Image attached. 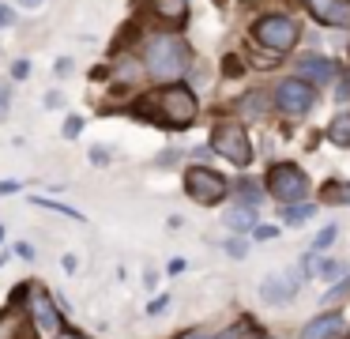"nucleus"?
<instances>
[{
  "label": "nucleus",
  "instance_id": "nucleus-4",
  "mask_svg": "<svg viewBox=\"0 0 350 339\" xmlns=\"http://www.w3.org/2000/svg\"><path fill=\"white\" fill-rule=\"evenodd\" d=\"M185 192H189L196 203L215 208V203H222L230 196V185H226L222 173L207 170V166H189V170H185Z\"/></svg>",
  "mask_w": 350,
  "mask_h": 339
},
{
  "label": "nucleus",
  "instance_id": "nucleus-14",
  "mask_svg": "<svg viewBox=\"0 0 350 339\" xmlns=\"http://www.w3.org/2000/svg\"><path fill=\"white\" fill-rule=\"evenodd\" d=\"M320 200H324L327 208H347L350 203V181H327V185L320 188Z\"/></svg>",
  "mask_w": 350,
  "mask_h": 339
},
{
  "label": "nucleus",
  "instance_id": "nucleus-18",
  "mask_svg": "<svg viewBox=\"0 0 350 339\" xmlns=\"http://www.w3.org/2000/svg\"><path fill=\"white\" fill-rule=\"evenodd\" d=\"M31 203H38V208H49V211H61V215H68V218H72V223H83V211L68 208V203H61V200H46V196H31Z\"/></svg>",
  "mask_w": 350,
  "mask_h": 339
},
{
  "label": "nucleus",
  "instance_id": "nucleus-34",
  "mask_svg": "<svg viewBox=\"0 0 350 339\" xmlns=\"http://www.w3.org/2000/svg\"><path fill=\"white\" fill-rule=\"evenodd\" d=\"M68 72H72V60L61 57V60H57V75H68Z\"/></svg>",
  "mask_w": 350,
  "mask_h": 339
},
{
  "label": "nucleus",
  "instance_id": "nucleus-27",
  "mask_svg": "<svg viewBox=\"0 0 350 339\" xmlns=\"http://www.w3.org/2000/svg\"><path fill=\"white\" fill-rule=\"evenodd\" d=\"M79 128H83V117H68V121H64V136H68V140H76Z\"/></svg>",
  "mask_w": 350,
  "mask_h": 339
},
{
  "label": "nucleus",
  "instance_id": "nucleus-16",
  "mask_svg": "<svg viewBox=\"0 0 350 339\" xmlns=\"http://www.w3.org/2000/svg\"><path fill=\"white\" fill-rule=\"evenodd\" d=\"M189 12V0H154V15L166 23H181Z\"/></svg>",
  "mask_w": 350,
  "mask_h": 339
},
{
  "label": "nucleus",
  "instance_id": "nucleus-32",
  "mask_svg": "<svg viewBox=\"0 0 350 339\" xmlns=\"http://www.w3.org/2000/svg\"><path fill=\"white\" fill-rule=\"evenodd\" d=\"M166 305H170V298H166V294H162V298H154L151 305H147V313H162V309H166Z\"/></svg>",
  "mask_w": 350,
  "mask_h": 339
},
{
  "label": "nucleus",
  "instance_id": "nucleus-35",
  "mask_svg": "<svg viewBox=\"0 0 350 339\" xmlns=\"http://www.w3.org/2000/svg\"><path fill=\"white\" fill-rule=\"evenodd\" d=\"M46 105H49V110H57V105H61V95H57V90H49V95H46Z\"/></svg>",
  "mask_w": 350,
  "mask_h": 339
},
{
  "label": "nucleus",
  "instance_id": "nucleus-37",
  "mask_svg": "<svg viewBox=\"0 0 350 339\" xmlns=\"http://www.w3.org/2000/svg\"><path fill=\"white\" fill-rule=\"evenodd\" d=\"M185 271V260H170V275H181Z\"/></svg>",
  "mask_w": 350,
  "mask_h": 339
},
{
  "label": "nucleus",
  "instance_id": "nucleus-7",
  "mask_svg": "<svg viewBox=\"0 0 350 339\" xmlns=\"http://www.w3.org/2000/svg\"><path fill=\"white\" fill-rule=\"evenodd\" d=\"M275 105H279V113H286V117H305V113L317 105V90L305 79L290 75V79H282L279 87H275Z\"/></svg>",
  "mask_w": 350,
  "mask_h": 339
},
{
  "label": "nucleus",
  "instance_id": "nucleus-17",
  "mask_svg": "<svg viewBox=\"0 0 350 339\" xmlns=\"http://www.w3.org/2000/svg\"><path fill=\"white\" fill-rule=\"evenodd\" d=\"M317 215V203H286V211H282V218H286L290 226H305L309 223V218Z\"/></svg>",
  "mask_w": 350,
  "mask_h": 339
},
{
  "label": "nucleus",
  "instance_id": "nucleus-9",
  "mask_svg": "<svg viewBox=\"0 0 350 339\" xmlns=\"http://www.w3.org/2000/svg\"><path fill=\"white\" fill-rule=\"evenodd\" d=\"M305 8L324 27H350V0H305Z\"/></svg>",
  "mask_w": 350,
  "mask_h": 339
},
{
  "label": "nucleus",
  "instance_id": "nucleus-39",
  "mask_svg": "<svg viewBox=\"0 0 350 339\" xmlns=\"http://www.w3.org/2000/svg\"><path fill=\"white\" fill-rule=\"evenodd\" d=\"M23 4H27V8H38V4H42V0H23Z\"/></svg>",
  "mask_w": 350,
  "mask_h": 339
},
{
  "label": "nucleus",
  "instance_id": "nucleus-30",
  "mask_svg": "<svg viewBox=\"0 0 350 339\" xmlns=\"http://www.w3.org/2000/svg\"><path fill=\"white\" fill-rule=\"evenodd\" d=\"M12 75H16V79H27V75H31V64H27V60H16V64H12Z\"/></svg>",
  "mask_w": 350,
  "mask_h": 339
},
{
  "label": "nucleus",
  "instance_id": "nucleus-26",
  "mask_svg": "<svg viewBox=\"0 0 350 339\" xmlns=\"http://www.w3.org/2000/svg\"><path fill=\"white\" fill-rule=\"evenodd\" d=\"M252 234H256V241H271L279 238V226H252Z\"/></svg>",
  "mask_w": 350,
  "mask_h": 339
},
{
  "label": "nucleus",
  "instance_id": "nucleus-33",
  "mask_svg": "<svg viewBox=\"0 0 350 339\" xmlns=\"http://www.w3.org/2000/svg\"><path fill=\"white\" fill-rule=\"evenodd\" d=\"M19 192V181H0V196H12Z\"/></svg>",
  "mask_w": 350,
  "mask_h": 339
},
{
  "label": "nucleus",
  "instance_id": "nucleus-10",
  "mask_svg": "<svg viewBox=\"0 0 350 339\" xmlns=\"http://www.w3.org/2000/svg\"><path fill=\"white\" fill-rule=\"evenodd\" d=\"M294 290H297L294 271H286V275H267L264 283H260V298L271 301V305H286V301L294 298Z\"/></svg>",
  "mask_w": 350,
  "mask_h": 339
},
{
  "label": "nucleus",
  "instance_id": "nucleus-6",
  "mask_svg": "<svg viewBox=\"0 0 350 339\" xmlns=\"http://www.w3.org/2000/svg\"><path fill=\"white\" fill-rule=\"evenodd\" d=\"M211 151H215V155H222L226 162H234L237 170H245V166L252 162L249 132H241L237 125H222V128H215V136H211Z\"/></svg>",
  "mask_w": 350,
  "mask_h": 339
},
{
  "label": "nucleus",
  "instance_id": "nucleus-1",
  "mask_svg": "<svg viewBox=\"0 0 350 339\" xmlns=\"http://www.w3.org/2000/svg\"><path fill=\"white\" fill-rule=\"evenodd\" d=\"M185 64H189V45L177 34H151L144 45V72L151 79L174 83L185 75Z\"/></svg>",
  "mask_w": 350,
  "mask_h": 339
},
{
  "label": "nucleus",
  "instance_id": "nucleus-8",
  "mask_svg": "<svg viewBox=\"0 0 350 339\" xmlns=\"http://www.w3.org/2000/svg\"><path fill=\"white\" fill-rule=\"evenodd\" d=\"M31 321L42 336H57V331H61V309H57V301L49 298L42 286L31 290Z\"/></svg>",
  "mask_w": 350,
  "mask_h": 339
},
{
  "label": "nucleus",
  "instance_id": "nucleus-2",
  "mask_svg": "<svg viewBox=\"0 0 350 339\" xmlns=\"http://www.w3.org/2000/svg\"><path fill=\"white\" fill-rule=\"evenodd\" d=\"M154 105H159V121L170 125V128H189L192 121H196V113H200L196 95H192L189 87H181V83L162 87L159 98H154Z\"/></svg>",
  "mask_w": 350,
  "mask_h": 339
},
{
  "label": "nucleus",
  "instance_id": "nucleus-5",
  "mask_svg": "<svg viewBox=\"0 0 350 339\" xmlns=\"http://www.w3.org/2000/svg\"><path fill=\"white\" fill-rule=\"evenodd\" d=\"M252 38H256V45H264V49H271L275 57H279V53L294 49L297 23L290 19V15H264V19H256V27H252Z\"/></svg>",
  "mask_w": 350,
  "mask_h": 339
},
{
  "label": "nucleus",
  "instance_id": "nucleus-11",
  "mask_svg": "<svg viewBox=\"0 0 350 339\" xmlns=\"http://www.w3.org/2000/svg\"><path fill=\"white\" fill-rule=\"evenodd\" d=\"M297 79H305L312 87V83H332L335 79V60L327 57H317V53H305L301 60H297Z\"/></svg>",
  "mask_w": 350,
  "mask_h": 339
},
{
  "label": "nucleus",
  "instance_id": "nucleus-41",
  "mask_svg": "<svg viewBox=\"0 0 350 339\" xmlns=\"http://www.w3.org/2000/svg\"><path fill=\"white\" fill-rule=\"evenodd\" d=\"M0 241H4V226H0Z\"/></svg>",
  "mask_w": 350,
  "mask_h": 339
},
{
  "label": "nucleus",
  "instance_id": "nucleus-25",
  "mask_svg": "<svg viewBox=\"0 0 350 339\" xmlns=\"http://www.w3.org/2000/svg\"><path fill=\"white\" fill-rule=\"evenodd\" d=\"M226 253L234 256V260H241V256H249V245H245L241 238H230V241H226Z\"/></svg>",
  "mask_w": 350,
  "mask_h": 339
},
{
  "label": "nucleus",
  "instance_id": "nucleus-22",
  "mask_svg": "<svg viewBox=\"0 0 350 339\" xmlns=\"http://www.w3.org/2000/svg\"><path fill=\"white\" fill-rule=\"evenodd\" d=\"M335 238H339V226L332 223V226H324V230L317 234V241H312V249H317V253H320V249H327V245H332Z\"/></svg>",
  "mask_w": 350,
  "mask_h": 339
},
{
  "label": "nucleus",
  "instance_id": "nucleus-40",
  "mask_svg": "<svg viewBox=\"0 0 350 339\" xmlns=\"http://www.w3.org/2000/svg\"><path fill=\"white\" fill-rule=\"evenodd\" d=\"M252 339H271V336H252Z\"/></svg>",
  "mask_w": 350,
  "mask_h": 339
},
{
  "label": "nucleus",
  "instance_id": "nucleus-19",
  "mask_svg": "<svg viewBox=\"0 0 350 339\" xmlns=\"http://www.w3.org/2000/svg\"><path fill=\"white\" fill-rule=\"evenodd\" d=\"M241 117H264V95L260 90H252V95H245L241 98Z\"/></svg>",
  "mask_w": 350,
  "mask_h": 339
},
{
  "label": "nucleus",
  "instance_id": "nucleus-42",
  "mask_svg": "<svg viewBox=\"0 0 350 339\" xmlns=\"http://www.w3.org/2000/svg\"><path fill=\"white\" fill-rule=\"evenodd\" d=\"M189 339H204V336H189Z\"/></svg>",
  "mask_w": 350,
  "mask_h": 339
},
{
  "label": "nucleus",
  "instance_id": "nucleus-12",
  "mask_svg": "<svg viewBox=\"0 0 350 339\" xmlns=\"http://www.w3.org/2000/svg\"><path fill=\"white\" fill-rule=\"evenodd\" d=\"M342 331V313H320L301 328V339H335Z\"/></svg>",
  "mask_w": 350,
  "mask_h": 339
},
{
  "label": "nucleus",
  "instance_id": "nucleus-38",
  "mask_svg": "<svg viewBox=\"0 0 350 339\" xmlns=\"http://www.w3.org/2000/svg\"><path fill=\"white\" fill-rule=\"evenodd\" d=\"M53 339H83V336H79V331H64V328H61V331H57Z\"/></svg>",
  "mask_w": 350,
  "mask_h": 339
},
{
  "label": "nucleus",
  "instance_id": "nucleus-3",
  "mask_svg": "<svg viewBox=\"0 0 350 339\" xmlns=\"http://www.w3.org/2000/svg\"><path fill=\"white\" fill-rule=\"evenodd\" d=\"M267 196H275L279 203H301L309 196V177H305L301 166L294 162H275L264 177Z\"/></svg>",
  "mask_w": 350,
  "mask_h": 339
},
{
  "label": "nucleus",
  "instance_id": "nucleus-29",
  "mask_svg": "<svg viewBox=\"0 0 350 339\" xmlns=\"http://www.w3.org/2000/svg\"><path fill=\"white\" fill-rule=\"evenodd\" d=\"M91 162L94 166H109V151L106 147H91Z\"/></svg>",
  "mask_w": 350,
  "mask_h": 339
},
{
  "label": "nucleus",
  "instance_id": "nucleus-31",
  "mask_svg": "<svg viewBox=\"0 0 350 339\" xmlns=\"http://www.w3.org/2000/svg\"><path fill=\"white\" fill-rule=\"evenodd\" d=\"M12 23H16V12H12L8 4H4V8H0V30H4V27H12Z\"/></svg>",
  "mask_w": 350,
  "mask_h": 339
},
{
  "label": "nucleus",
  "instance_id": "nucleus-20",
  "mask_svg": "<svg viewBox=\"0 0 350 339\" xmlns=\"http://www.w3.org/2000/svg\"><path fill=\"white\" fill-rule=\"evenodd\" d=\"M237 196L245 200V208H256L260 200H264V192H260L256 181H241V188H237Z\"/></svg>",
  "mask_w": 350,
  "mask_h": 339
},
{
  "label": "nucleus",
  "instance_id": "nucleus-13",
  "mask_svg": "<svg viewBox=\"0 0 350 339\" xmlns=\"http://www.w3.org/2000/svg\"><path fill=\"white\" fill-rule=\"evenodd\" d=\"M226 226H230L234 234H249L252 226H256V211L245 208V203H237V208L226 211Z\"/></svg>",
  "mask_w": 350,
  "mask_h": 339
},
{
  "label": "nucleus",
  "instance_id": "nucleus-36",
  "mask_svg": "<svg viewBox=\"0 0 350 339\" xmlns=\"http://www.w3.org/2000/svg\"><path fill=\"white\" fill-rule=\"evenodd\" d=\"M4 113H8V90L0 87V117H4Z\"/></svg>",
  "mask_w": 350,
  "mask_h": 339
},
{
  "label": "nucleus",
  "instance_id": "nucleus-24",
  "mask_svg": "<svg viewBox=\"0 0 350 339\" xmlns=\"http://www.w3.org/2000/svg\"><path fill=\"white\" fill-rule=\"evenodd\" d=\"M347 290H350V275L342 279V283H335L332 290L324 294V305H332V301H339V298H342V294H347Z\"/></svg>",
  "mask_w": 350,
  "mask_h": 339
},
{
  "label": "nucleus",
  "instance_id": "nucleus-28",
  "mask_svg": "<svg viewBox=\"0 0 350 339\" xmlns=\"http://www.w3.org/2000/svg\"><path fill=\"white\" fill-rule=\"evenodd\" d=\"M16 256L19 260H34L38 253H34V245H27V241H16Z\"/></svg>",
  "mask_w": 350,
  "mask_h": 339
},
{
  "label": "nucleus",
  "instance_id": "nucleus-23",
  "mask_svg": "<svg viewBox=\"0 0 350 339\" xmlns=\"http://www.w3.org/2000/svg\"><path fill=\"white\" fill-rule=\"evenodd\" d=\"M317 271H320L324 279H339V275H342V264H339V260H320Z\"/></svg>",
  "mask_w": 350,
  "mask_h": 339
},
{
  "label": "nucleus",
  "instance_id": "nucleus-15",
  "mask_svg": "<svg viewBox=\"0 0 350 339\" xmlns=\"http://www.w3.org/2000/svg\"><path fill=\"white\" fill-rule=\"evenodd\" d=\"M327 140H332L335 147H350V110L339 113V117H332V125H327Z\"/></svg>",
  "mask_w": 350,
  "mask_h": 339
},
{
  "label": "nucleus",
  "instance_id": "nucleus-21",
  "mask_svg": "<svg viewBox=\"0 0 350 339\" xmlns=\"http://www.w3.org/2000/svg\"><path fill=\"white\" fill-rule=\"evenodd\" d=\"M139 68H144V64H136L132 57H121V60H117V79H124V83L139 79Z\"/></svg>",
  "mask_w": 350,
  "mask_h": 339
}]
</instances>
